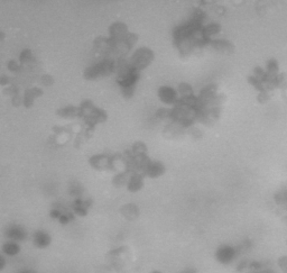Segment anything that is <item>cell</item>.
<instances>
[{"mask_svg": "<svg viewBox=\"0 0 287 273\" xmlns=\"http://www.w3.org/2000/svg\"><path fill=\"white\" fill-rule=\"evenodd\" d=\"M117 71V58H103L84 70L83 77L89 81L106 78Z\"/></svg>", "mask_w": 287, "mask_h": 273, "instance_id": "6da1fadb", "label": "cell"}, {"mask_svg": "<svg viewBox=\"0 0 287 273\" xmlns=\"http://www.w3.org/2000/svg\"><path fill=\"white\" fill-rule=\"evenodd\" d=\"M155 58V54L151 49H148L146 46L138 47L134 51L133 54L130 55L128 58V63L136 71H143V70L147 69L150 66L153 61Z\"/></svg>", "mask_w": 287, "mask_h": 273, "instance_id": "7a4b0ae2", "label": "cell"}, {"mask_svg": "<svg viewBox=\"0 0 287 273\" xmlns=\"http://www.w3.org/2000/svg\"><path fill=\"white\" fill-rule=\"evenodd\" d=\"M241 256V253L237 245L222 244L217 247L214 257L220 264L230 265L236 263L237 260Z\"/></svg>", "mask_w": 287, "mask_h": 273, "instance_id": "3957f363", "label": "cell"}, {"mask_svg": "<svg viewBox=\"0 0 287 273\" xmlns=\"http://www.w3.org/2000/svg\"><path fill=\"white\" fill-rule=\"evenodd\" d=\"M3 236H5L6 239H9V241L21 243L25 242L26 239L29 237V233L23 225L14 223L9 224L8 226L5 227V230H3Z\"/></svg>", "mask_w": 287, "mask_h": 273, "instance_id": "277c9868", "label": "cell"}, {"mask_svg": "<svg viewBox=\"0 0 287 273\" xmlns=\"http://www.w3.org/2000/svg\"><path fill=\"white\" fill-rule=\"evenodd\" d=\"M165 172H166V168L161 161L148 158V161L145 163L144 168L143 170H141L140 173H143L145 178L157 179V178H161L162 176H164V173Z\"/></svg>", "mask_w": 287, "mask_h": 273, "instance_id": "5b68a950", "label": "cell"}, {"mask_svg": "<svg viewBox=\"0 0 287 273\" xmlns=\"http://www.w3.org/2000/svg\"><path fill=\"white\" fill-rule=\"evenodd\" d=\"M157 97L162 104L167 107H174L180 101V95L177 89L171 86H162L157 90Z\"/></svg>", "mask_w": 287, "mask_h": 273, "instance_id": "8992f818", "label": "cell"}, {"mask_svg": "<svg viewBox=\"0 0 287 273\" xmlns=\"http://www.w3.org/2000/svg\"><path fill=\"white\" fill-rule=\"evenodd\" d=\"M128 33L129 29L125 23L115 21V23L111 24L109 29H108V34H109L108 38L113 40V42H122Z\"/></svg>", "mask_w": 287, "mask_h": 273, "instance_id": "52a82bcc", "label": "cell"}, {"mask_svg": "<svg viewBox=\"0 0 287 273\" xmlns=\"http://www.w3.org/2000/svg\"><path fill=\"white\" fill-rule=\"evenodd\" d=\"M32 242L35 247L39 250H45L52 244V235L45 230H36L32 234Z\"/></svg>", "mask_w": 287, "mask_h": 273, "instance_id": "ba28073f", "label": "cell"}, {"mask_svg": "<svg viewBox=\"0 0 287 273\" xmlns=\"http://www.w3.org/2000/svg\"><path fill=\"white\" fill-rule=\"evenodd\" d=\"M145 186V176L140 172H132L127 182V190L130 194H137L143 190Z\"/></svg>", "mask_w": 287, "mask_h": 273, "instance_id": "9c48e42d", "label": "cell"}, {"mask_svg": "<svg viewBox=\"0 0 287 273\" xmlns=\"http://www.w3.org/2000/svg\"><path fill=\"white\" fill-rule=\"evenodd\" d=\"M91 205H92V201L90 200V199H87L84 197L77 198V199H73L71 209H72V212L76 216L85 217L88 215L89 209H90Z\"/></svg>", "mask_w": 287, "mask_h": 273, "instance_id": "30bf717a", "label": "cell"}, {"mask_svg": "<svg viewBox=\"0 0 287 273\" xmlns=\"http://www.w3.org/2000/svg\"><path fill=\"white\" fill-rule=\"evenodd\" d=\"M89 164L92 169L103 171V170H111V156L107 154H96L89 158Z\"/></svg>", "mask_w": 287, "mask_h": 273, "instance_id": "8fae6325", "label": "cell"}, {"mask_svg": "<svg viewBox=\"0 0 287 273\" xmlns=\"http://www.w3.org/2000/svg\"><path fill=\"white\" fill-rule=\"evenodd\" d=\"M57 117L62 118V119L72 120L81 117V112L79 107L69 105V106H64V107H61V108H58L57 110Z\"/></svg>", "mask_w": 287, "mask_h": 273, "instance_id": "7c38bea8", "label": "cell"}, {"mask_svg": "<svg viewBox=\"0 0 287 273\" xmlns=\"http://www.w3.org/2000/svg\"><path fill=\"white\" fill-rule=\"evenodd\" d=\"M1 252L8 257L17 256L18 254L21 252L20 243L6 239V241L1 244Z\"/></svg>", "mask_w": 287, "mask_h": 273, "instance_id": "4fadbf2b", "label": "cell"}, {"mask_svg": "<svg viewBox=\"0 0 287 273\" xmlns=\"http://www.w3.org/2000/svg\"><path fill=\"white\" fill-rule=\"evenodd\" d=\"M42 95H43V90L37 87L29 88V89L25 90L23 95V106L29 108V107L34 105V101L36 100V99L40 97Z\"/></svg>", "mask_w": 287, "mask_h": 273, "instance_id": "5bb4252c", "label": "cell"}, {"mask_svg": "<svg viewBox=\"0 0 287 273\" xmlns=\"http://www.w3.org/2000/svg\"><path fill=\"white\" fill-rule=\"evenodd\" d=\"M209 45H211L215 51H218L220 53H231L233 52V45L229 40L218 39H211L209 42Z\"/></svg>", "mask_w": 287, "mask_h": 273, "instance_id": "9a60e30c", "label": "cell"}, {"mask_svg": "<svg viewBox=\"0 0 287 273\" xmlns=\"http://www.w3.org/2000/svg\"><path fill=\"white\" fill-rule=\"evenodd\" d=\"M274 201L279 208H282L284 212L287 213V184L279 188L276 191L274 195Z\"/></svg>", "mask_w": 287, "mask_h": 273, "instance_id": "2e32d148", "label": "cell"}, {"mask_svg": "<svg viewBox=\"0 0 287 273\" xmlns=\"http://www.w3.org/2000/svg\"><path fill=\"white\" fill-rule=\"evenodd\" d=\"M120 213H121V215L124 216L126 219H128V220L136 219L137 217L139 216V214H140L139 208H138L137 206L134 205V204L124 205L120 208Z\"/></svg>", "mask_w": 287, "mask_h": 273, "instance_id": "e0dca14e", "label": "cell"}, {"mask_svg": "<svg viewBox=\"0 0 287 273\" xmlns=\"http://www.w3.org/2000/svg\"><path fill=\"white\" fill-rule=\"evenodd\" d=\"M130 173L128 170H122V171H118V173H115L113 178V184L115 187L117 188H121V187H126L127 182H128L129 176Z\"/></svg>", "mask_w": 287, "mask_h": 273, "instance_id": "ac0fdd59", "label": "cell"}, {"mask_svg": "<svg viewBox=\"0 0 287 273\" xmlns=\"http://www.w3.org/2000/svg\"><path fill=\"white\" fill-rule=\"evenodd\" d=\"M220 32V25L215 24V23H211V24H207L204 25L202 28V35L203 38L207 40L210 42L211 39L213 38L214 35H217Z\"/></svg>", "mask_w": 287, "mask_h": 273, "instance_id": "d6986e66", "label": "cell"}, {"mask_svg": "<svg viewBox=\"0 0 287 273\" xmlns=\"http://www.w3.org/2000/svg\"><path fill=\"white\" fill-rule=\"evenodd\" d=\"M69 194L72 195L73 199L82 198L84 195V188L79 182H73L69 186Z\"/></svg>", "mask_w": 287, "mask_h": 273, "instance_id": "ffe728a7", "label": "cell"}, {"mask_svg": "<svg viewBox=\"0 0 287 273\" xmlns=\"http://www.w3.org/2000/svg\"><path fill=\"white\" fill-rule=\"evenodd\" d=\"M18 61L23 64V66L24 65H32V64L35 63V57L31 50H24L20 52L19 60Z\"/></svg>", "mask_w": 287, "mask_h": 273, "instance_id": "44dd1931", "label": "cell"}, {"mask_svg": "<svg viewBox=\"0 0 287 273\" xmlns=\"http://www.w3.org/2000/svg\"><path fill=\"white\" fill-rule=\"evenodd\" d=\"M138 40H139V36H138L137 34H135V33L129 32L128 34H127L126 38H125V39L122 40V43H124L126 49L130 52V51L134 49V46H136Z\"/></svg>", "mask_w": 287, "mask_h": 273, "instance_id": "7402d4cb", "label": "cell"}, {"mask_svg": "<svg viewBox=\"0 0 287 273\" xmlns=\"http://www.w3.org/2000/svg\"><path fill=\"white\" fill-rule=\"evenodd\" d=\"M177 92L178 95H180V98H189V97H192V96H194V91H193L192 87L190 86L189 83H185V82H182L178 84Z\"/></svg>", "mask_w": 287, "mask_h": 273, "instance_id": "603a6c76", "label": "cell"}, {"mask_svg": "<svg viewBox=\"0 0 287 273\" xmlns=\"http://www.w3.org/2000/svg\"><path fill=\"white\" fill-rule=\"evenodd\" d=\"M266 72L268 76L276 77L278 76V63L275 60H270L267 62L266 65Z\"/></svg>", "mask_w": 287, "mask_h": 273, "instance_id": "cb8c5ba5", "label": "cell"}, {"mask_svg": "<svg viewBox=\"0 0 287 273\" xmlns=\"http://www.w3.org/2000/svg\"><path fill=\"white\" fill-rule=\"evenodd\" d=\"M249 263H250V260L248 259H242L237 263V271L245 273L249 270Z\"/></svg>", "mask_w": 287, "mask_h": 273, "instance_id": "d4e9b609", "label": "cell"}, {"mask_svg": "<svg viewBox=\"0 0 287 273\" xmlns=\"http://www.w3.org/2000/svg\"><path fill=\"white\" fill-rule=\"evenodd\" d=\"M7 68H8L9 71H12V72H18V71H20L21 68H23V64H21L19 61L10 60L8 62V64H7Z\"/></svg>", "mask_w": 287, "mask_h": 273, "instance_id": "484cf974", "label": "cell"}, {"mask_svg": "<svg viewBox=\"0 0 287 273\" xmlns=\"http://www.w3.org/2000/svg\"><path fill=\"white\" fill-rule=\"evenodd\" d=\"M278 269L282 273H287V255H283L277 261Z\"/></svg>", "mask_w": 287, "mask_h": 273, "instance_id": "4316f807", "label": "cell"}, {"mask_svg": "<svg viewBox=\"0 0 287 273\" xmlns=\"http://www.w3.org/2000/svg\"><path fill=\"white\" fill-rule=\"evenodd\" d=\"M40 82H42V84H44L45 87H48V86H52L54 82V79L53 77L50 76V75H44L42 78H40Z\"/></svg>", "mask_w": 287, "mask_h": 273, "instance_id": "83f0119b", "label": "cell"}, {"mask_svg": "<svg viewBox=\"0 0 287 273\" xmlns=\"http://www.w3.org/2000/svg\"><path fill=\"white\" fill-rule=\"evenodd\" d=\"M12 84V79L9 78L7 75H1L0 76V86L1 87H8Z\"/></svg>", "mask_w": 287, "mask_h": 273, "instance_id": "f1b7e54d", "label": "cell"}, {"mask_svg": "<svg viewBox=\"0 0 287 273\" xmlns=\"http://www.w3.org/2000/svg\"><path fill=\"white\" fill-rule=\"evenodd\" d=\"M6 255L0 251V272L3 271L7 267V259Z\"/></svg>", "mask_w": 287, "mask_h": 273, "instance_id": "f546056e", "label": "cell"}, {"mask_svg": "<svg viewBox=\"0 0 287 273\" xmlns=\"http://www.w3.org/2000/svg\"><path fill=\"white\" fill-rule=\"evenodd\" d=\"M182 273H197V272H196L195 269H193V268H188V269H185L184 271H182Z\"/></svg>", "mask_w": 287, "mask_h": 273, "instance_id": "4dcf8cb0", "label": "cell"}, {"mask_svg": "<svg viewBox=\"0 0 287 273\" xmlns=\"http://www.w3.org/2000/svg\"><path fill=\"white\" fill-rule=\"evenodd\" d=\"M17 273H36V272L33 271V270H29V269H24V270L18 271Z\"/></svg>", "mask_w": 287, "mask_h": 273, "instance_id": "1f68e13d", "label": "cell"}, {"mask_svg": "<svg viewBox=\"0 0 287 273\" xmlns=\"http://www.w3.org/2000/svg\"><path fill=\"white\" fill-rule=\"evenodd\" d=\"M3 39H5V34H3V33L0 32V42H2Z\"/></svg>", "mask_w": 287, "mask_h": 273, "instance_id": "d6a6232c", "label": "cell"}, {"mask_svg": "<svg viewBox=\"0 0 287 273\" xmlns=\"http://www.w3.org/2000/svg\"><path fill=\"white\" fill-rule=\"evenodd\" d=\"M151 273H163V272L158 271V270H155V271H153V272H151Z\"/></svg>", "mask_w": 287, "mask_h": 273, "instance_id": "836d02e7", "label": "cell"}]
</instances>
